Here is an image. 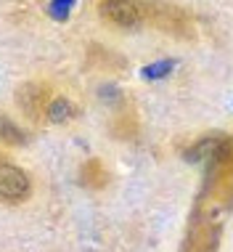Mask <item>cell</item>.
<instances>
[{
	"label": "cell",
	"instance_id": "obj_1",
	"mask_svg": "<svg viewBox=\"0 0 233 252\" xmlns=\"http://www.w3.org/2000/svg\"><path fill=\"white\" fill-rule=\"evenodd\" d=\"M143 8V22L156 27L159 32H167L173 37H183V40H191L196 37V24H194V16L180 8L175 3H141Z\"/></svg>",
	"mask_w": 233,
	"mask_h": 252
},
{
	"label": "cell",
	"instance_id": "obj_2",
	"mask_svg": "<svg viewBox=\"0 0 233 252\" xmlns=\"http://www.w3.org/2000/svg\"><path fill=\"white\" fill-rule=\"evenodd\" d=\"M98 13L106 24L116 27V30H138L143 22V8L135 0H101Z\"/></svg>",
	"mask_w": 233,
	"mask_h": 252
},
{
	"label": "cell",
	"instance_id": "obj_3",
	"mask_svg": "<svg viewBox=\"0 0 233 252\" xmlns=\"http://www.w3.org/2000/svg\"><path fill=\"white\" fill-rule=\"evenodd\" d=\"M29 194H32L29 175L19 165H13V162L0 157V199L19 204V202L29 199Z\"/></svg>",
	"mask_w": 233,
	"mask_h": 252
},
{
	"label": "cell",
	"instance_id": "obj_4",
	"mask_svg": "<svg viewBox=\"0 0 233 252\" xmlns=\"http://www.w3.org/2000/svg\"><path fill=\"white\" fill-rule=\"evenodd\" d=\"M53 98V91L48 88L45 83H24L22 88L16 91V106L22 109V114L27 120L37 122V120H45V109Z\"/></svg>",
	"mask_w": 233,
	"mask_h": 252
},
{
	"label": "cell",
	"instance_id": "obj_5",
	"mask_svg": "<svg viewBox=\"0 0 233 252\" xmlns=\"http://www.w3.org/2000/svg\"><path fill=\"white\" fill-rule=\"evenodd\" d=\"M87 66L95 72H122L127 66V61L119 56V53L104 48V45H90L87 48Z\"/></svg>",
	"mask_w": 233,
	"mask_h": 252
},
{
	"label": "cell",
	"instance_id": "obj_6",
	"mask_svg": "<svg viewBox=\"0 0 233 252\" xmlns=\"http://www.w3.org/2000/svg\"><path fill=\"white\" fill-rule=\"evenodd\" d=\"M109 181H112V175H109V170L104 167L101 159H87L80 170V183L85 189H104Z\"/></svg>",
	"mask_w": 233,
	"mask_h": 252
},
{
	"label": "cell",
	"instance_id": "obj_7",
	"mask_svg": "<svg viewBox=\"0 0 233 252\" xmlns=\"http://www.w3.org/2000/svg\"><path fill=\"white\" fill-rule=\"evenodd\" d=\"M74 114H77V109L74 104L66 96H53L51 104L45 109V122H51V125H64V122H69Z\"/></svg>",
	"mask_w": 233,
	"mask_h": 252
},
{
	"label": "cell",
	"instance_id": "obj_8",
	"mask_svg": "<svg viewBox=\"0 0 233 252\" xmlns=\"http://www.w3.org/2000/svg\"><path fill=\"white\" fill-rule=\"evenodd\" d=\"M141 125H138V114L133 112V109H127V112L116 114L114 117V125H112V133L116 135V138L122 141H133L135 135H138Z\"/></svg>",
	"mask_w": 233,
	"mask_h": 252
},
{
	"label": "cell",
	"instance_id": "obj_9",
	"mask_svg": "<svg viewBox=\"0 0 233 252\" xmlns=\"http://www.w3.org/2000/svg\"><path fill=\"white\" fill-rule=\"evenodd\" d=\"M0 141L8 146H24L27 144V130L19 127L13 120H8L5 114H0Z\"/></svg>",
	"mask_w": 233,
	"mask_h": 252
}]
</instances>
